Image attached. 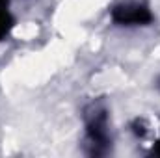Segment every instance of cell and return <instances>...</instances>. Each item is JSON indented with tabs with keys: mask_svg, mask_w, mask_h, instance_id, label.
<instances>
[{
	"mask_svg": "<svg viewBox=\"0 0 160 158\" xmlns=\"http://www.w3.org/2000/svg\"><path fill=\"white\" fill-rule=\"evenodd\" d=\"M11 26H13L11 15L6 11V7H0V39H4V37L9 34Z\"/></svg>",
	"mask_w": 160,
	"mask_h": 158,
	"instance_id": "cell-2",
	"label": "cell"
},
{
	"mask_svg": "<svg viewBox=\"0 0 160 158\" xmlns=\"http://www.w3.org/2000/svg\"><path fill=\"white\" fill-rule=\"evenodd\" d=\"M6 4H8V0H0V7H4Z\"/></svg>",
	"mask_w": 160,
	"mask_h": 158,
	"instance_id": "cell-3",
	"label": "cell"
},
{
	"mask_svg": "<svg viewBox=\"0 0 160 158\" xmlns=\"http://www.w3.org/2000/svg\"><path fill=\"white\" fill-rule=\"evenodd\" d=\"M112 21L119 26H143L153 21V13L142 2H123L112 9Z\"/></svg>",
	"mask_w": 160,
	"mask_h": 158,
	"instance_id": "cell-1",
	"label": "cell"
},
{
	"mask_svg": "<svg viewBox=\"0 0 160 158\" xmlns=\"http://www.w3.org/2000/svg\"><path fill=\"white\" fill-rule=\"evenodd\" d=\"M158 155H160V140H158Z\"/></svg>",
	"mask_w": 160,
	"mask_h": 158,
	"instance_id": "cell-4",
	"label": "cell"
}]
</instances>
